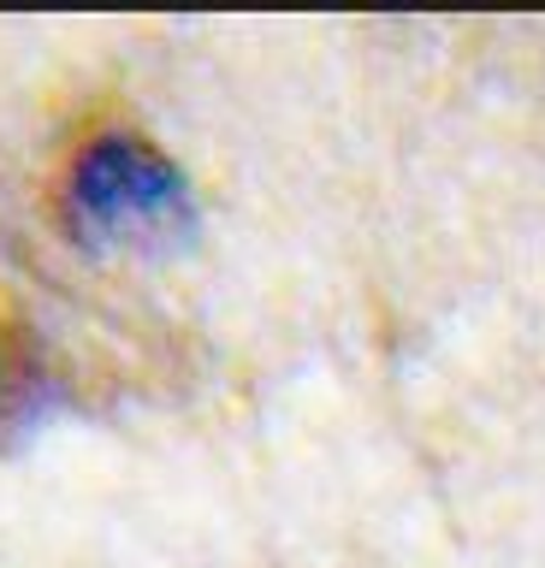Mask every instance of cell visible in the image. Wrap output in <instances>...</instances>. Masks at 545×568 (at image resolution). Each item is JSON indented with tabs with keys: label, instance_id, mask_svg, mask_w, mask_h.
Listing matches in <instances>:
<instances>
[{
	"label": "cell",
	"instance_id": "6da1fadb",
	"mask_svg": "<svg viewBox=\"0 0 545 568\" xmlns=\"http://www.w3.org/2000/svg\"><path fill=\"white\" fill-rule=\"evenodd\" d=\"M60 220L78 248H131L161 255L184 248L202 225L196 184L166 149H154L137 131H95L65 166Z\"/></svg>",
	"mask_w": 545,
	"mask_h": 568
},
{
	"label": "cell",
	"instance_id": "7a4b0ae2",
	"mask_svg": "<svg viewBox=\"0 0 545 568\" xmlns=\"http://www.w3.org/2000/svg\"><path fill=\"white\" fill-rule=\"evenodd\" d=\"M65 408V379L19 320H0V456L19 450Z\"/></svg>",
	"mask_w": 545,
	"mask_h": 568
}]
</instances>
